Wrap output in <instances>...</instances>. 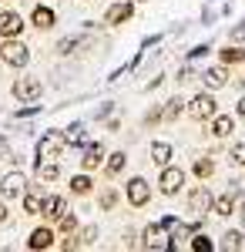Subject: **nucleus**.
Returning a JSON list of instances; mask_svg holds the SVG:
<instances>
[{
    "mask_svg": "<svg viewBox=\"0 0 245 252\" xmlns=\"http://www.w3.org/2000/svg\"><path fill=\"white\" fill-rule=\"evenodd\" d=\"M0 58H3V64H10V67H27V61H31V47L20 44L17 37H3Z\"/></svg>",
    "mask_w": 245,
    "mask_h": 252,
    "instance_id": "obj_1",
    "label": "nucleus"
},
{
    "mask_svg": "<svg viewBox=\"0 0 245 252\" xmlns=\"http://www.w3.org/2000/svg\"><path fill=\"white\" fill-rule=\"evenodd\" d=\"M182 185H185V172L182 168H175V165H161V175H158V189L161 195H178L182 192Z\"/></svg>",
    "mask_w": 245,
    "mask_h": 252,
    "instance_id": "obj_2",
    "label": "nucleus"
},
{
    "mask_svg": "<svg viewBox=\"0 0 245 252\" xmlns=\"http://www.w3.org/2000/svg\"><path fill=\"white\" fill-rule=\"evenodd\" d=\"M185 108H188V115L195 118V121H208V118H212L215 111H218L215 97L208 94V91H202V94H195V97L188 101V104H185Z\"/></svg>",
    "mask_w": 245,
    "mask_h": 252,
    "instance_id": "obj_3",
    "label": "nucleus"
},
{
    "mask_svg": "<svg viewBox=\"0 0 245 252\" xmlns=\"http://www.w3.org/2000/svg\"><path fill=\"white\" fill-rule=\"evenodd\" d=\"M145 249H171V235H168V225H161V222H151L148 229H145Z\"/></svg>",
    "mask_w": 245,
    "mask_h": 252,
    "instance_id": "obj_4",
    "label": "nucleus"
},
{
    "mask_svg": "<svg viewBox=\"0 0 245 252\" xmlns=\"http://www.w3.org/2000/svg\"><path fill=\"white\" fill-rule=\"evenodd\" d=\"M104 145L101 141H88V145H81V168L84 172H94V168H101L104 165Z\"/></svg>",
    "mask_w": 245,
    "mask_h": 252,
    "instance_id": "obj_5",
    "label": "nucleus"
},
{
    "mask_svg": "<svg viewBox=\"0 0 245 252\" xmlns=\"http://www.w3.org/2000/svg\"><path fill=\"white\" fill-rule=\"evenodd\" d=\"M67 148V141L61 131H47V135L37 141V158H61V152Z\"/></svg>",
    "mask_w": 245,
    "mask_h": 252,
    "instance_id": "obj_6",
    "label": "nucleus"
},
{
    "mask_svg": "<svg viewBox=\"0 0 245 252\" xmlns=\"http://www.w3.org/2000/svg\"><path fill=\"white\" fill-rule=\"evenodd\" d=\"M67 212H71V209H67V198H64V195H47V198H44V209H40V215H44L51 225H57V222H61Z\"/></svg>",
    "mask_w": 245,
    "mask_h": 252,
    "instance_id": "obj_7",
    "label": "nucleus"
},
{
    "mask_svg": "<svg viewBox=\"0 0 245 252\" xmlns=\"http://www.w3.org/2000/svg\"><path fill=\"white\" fill-rule=\"evenodd\" d=\"M40 91H44V84H40L37 78H17L14 81V97H17V101H27V104H31V101L40 97Z\"/></svg>",
    "mask_w": 245,
    "mask_h": 252,
    "instance_id": "obj_8",
    "label": "nucleus"
},
{
    "mask_svg": "<svg viewBox=\"0 0 245 252\" xmlns=\"http://www.w3.org/2000/svg\"><path fill=\"white\" fill-rule=\"evenodd\" d=\"M235 198H239V182H232V189L225 195H218V198H212V212L218 215V219H225V215L235 212Z\"/></svg>",
    "mask_w": 245,
    "mask_h": 252,
    "instance_id": "obj_9",
    "label": "nucleus"
},
{
    "mask_svg": "<svg viewBox=\"0 0 245 252\" xmlns=\"http://www.w3.org/2000/svg\"><path fill=\"white\" fill-rule=\"evenodd\" d=\"M0 192H3V198H17V195H24V192H27V175H24V172L3 175V182H0Z\"/></svg>",
    "mask_w": 245,
    "mask_h": 252,
    "instance_id": "obj_10",
    "label": "nucleus"
},
{
    "mask_svg": "<svg viewBox=\"0 0 245 252\" xmlns=\"http://www.w3.org/2000/svg\"><path fill=\"white\" fill-rule=\"evenodd\" d=\"M24 34V17L14 10H0V37H20Z\"/></svg>",
    "mask_w": 245,
    "mask_h": 252,
    "instance_id": "obj_11",
    "label": "nucleus"
},
{
    "mask_svg": "<svg viewBox=\"0 0 245 252\" xmlns=\"http://www.w3.org/2000/svg\"><path fill=\"white\" fill-rule=\"evenodd\" d=\"M128 202H131V205H148L151 202V185L141 178V175L128 182Z\"/></svg>",
    "mask_w": 245,
    "mask_h": 252,
    "instance_id": "obj_12",
    "label": "nucleus"
},
{
    "mask_svg": "<svg viewBox=\"0 0 245 252\" xmlns=\"http://www.w3.org/2000/svg\"><path fill=\"white\" fill-rule=\"evenodd\" d=\"M188 212H195V215H205V212H212V192L208 189H195V192L188 195Z\"/></svg>",
    "mask_w": 245,
    "mask_h": 252,
    "instance_id": "obj_13",
    "label": "nucleus"
},
{
    "mask_svg": "<svg viewBox=\"0 0 245 252\" xmlns=\"http://www.w3.org/2000/svg\"><path fill=\"white\" fill-rule=\"evenodd\" d=\"M54 229H51V225H40V229H34V232H31V239H27V249H51V246H54Z\"/></svg>",
    "mask_w": 245,
    "mask_h": 252,
    "instance_id": "obj_14",
    "label": "nucleus"
},
{
    "mask_svg": "<svg viewBox=\"0 0 245 252\" xmlns=\"http://www.w3.org/2000/svg\"><path fill=\"white\" fill-rule=\"evenodd\" d=\"M131 14H134V3H111L108 10H104V24H124V20H131Z\"/></svg>",
    "mask_w": 245,
    "mask_h": 252,
    "instance_id": "obj_15",
    "label": "nucleus"
},
{
    "mask_svg": "<svg viewBox=\"0 0 245 252\" xmlns=\"http://www.w3.org/2000/svg\"><path fill=\"white\" fill-rule=\"evenodd\" d=\"M208 135H212V138H228V135H232V118L215 111V115L208 118Z\"/></svg>",
    "mask_w": 245,
    "mask_h": 252,
    "instance_id": "obj_16",
    "label": "nucleus"
},
{
    "mask_svg": "<svg viewBox=\"0 0 245 252\" xmlns=\"http://www.w3.org/2000/svg\"><path fill=\"white\" fill-rule=\"evenodd\" d=\"M54 20H57V14L51 10V7H44V3L34 7V14H31V24H34L37 31H51V27H54Z\"/></svg>",
    "mask_w": 245,
    "mask_h": 252,
    "instance_id": "obj_17",
    "label": "nucleus"
},
{
    "mask_svg": "<svg viewBox=\"0 0 245 252\" xmlns=\"http://www.w3.org/2000/svg\"><path fill=\"white\" fill-rule=\"evenodd\" d=\"M37 178L40 182H57V178H61V161H57V158H40L37 161Z\"/></svg>",
    "mask_w": 245,
    "mask_h": 252,
    "instance_id": "obj_18",
    "label": "nucleus"
},
{
    "mask_svg": "<svg viewBox=\"0 0 245 252\" xmlns=\"http://www.w3.org/2000/svg\"><path fill=\"white\" fill-rule=\"evenodd\" d=\"M97 239V229L94 225H88V229H81V232H74L67 242H64V249H81V246H91Z\"/></svg>",
    "mask_w": 245,
    "mask_h": 252,
    "instance_id": "obj_19",
    "label": "nucleus"
},
{
    "mask_svg": "<svg viewBox=\"0 0 245 252\" xmlns=\"http://www.w3.org/2000/svg\"><path fill=\"white\" fill-rule=\"evenodd\" d=\"M20 198H24V212H27V215H40V209H44V198H47V195L34 189V192H24Z\"/></svg>",
    "mask_w": 245,
    "mask_h": 252,
    "instance_id": "obj_20",
    "label": "nucleus"
},
{
    "mask_svg": "<svg viewBox=\"0 0 245 252\" xmlns=\"http://www.w3.org/2000/svg\"><path fill=\"white\" fill-rule=\"evenodd\" d=\"M202 81H205V88H225L228 84V71L225 67H208L205 74H202Z\"/></svg>",
    "mask_w": 245,
    "mask_h": 252,
    "instance_id": "obj_21",
    "label": "nucleus"
},
{
    "mask_svg": "<svg viewBox=\"0 0 245 252\" xmlns=\"http://www.w3.org/2000/svg\"><path fill=\"white\" fill-rule=\"evenodd\" d=\"M124 165H128V155H124V152H114V155L104 161V175H108V178H114V175L124 172Z\"/></svg>",
    "mask_w": 245,
    "mask_h": 252,
    "instance_id": "obj_22",
    "label": "nucleus"
},
{
    "mask_svg": "<svg viewBox=\"0 0 245 252\" xmlns=\"http://www.w3.org/2000/svg\"><path fill=\"white\" fill-rule=\"evenodd\" d=\"M218 246H222V249H245V229H232V232H225Z\"/></svg>",
    "mask_w": 245,
    "mask_h": 252,
    "instance_id": "obj_23",
    "label": "nucleus"
},
{
    "mask_svg": "<svg viewBox=\"0 0 245 252\" xmlns=\"http://www.w3.org/2000/svg\"><path fill=\"white\" fill-rule=\"evenodd\" d=\"M151 161H154V165H168L171 161V145L168 141H154V145H151Z\"/></svg>",
    "mask_w": 245,
    "mask_h": 252,
    "instance_id": "obj_24",
    "label": "nucleus"
},
{
    "mask_svg": "<svg viewBox=\"0 0 245 252\" xmlns=\"http://www.w3.org/2000/svg\"><path fill=\"white\" fill-rule=\"evenodd\" d=\"M84 138H88V131H84V125H81V121H74V125L64 131V141H67V145H74V148L84 145Z\"/></svg>",
    "mask_w": 245,
    "mask_h": 252,
    "instance_id": "obj_25",
    "label": "nucleus"
},
{
    "mask_svg": "<svg viewBox=\"0 0 245 252\" xmlns=\"http://www.w3.org/2000/svg\"><path fill=\"white\" fill-rule=\"evenodd\" d=\"M91 189H94V182L88 175H74L71 178V195H91Z\"/></svg>",
    "mask_w": 245,
    "mask_h": 252,
    "instance_id": "obj_26",
    "label": "nucleus"
},
{
    "mask_svg": "<svg viewBox=\"0 0 245 252\" xmlns=\"http://www.w3.org/2000/svg\"><path fill=\"white\" fill-rule=\"evenodd\" d=\"M218 58H222V64H239V61H245V47L232 44V47H225V51H218Z\"/></svg>",
    "mask_w": 245,
    "mask_h": 252,
    "instance_id": "obj_27",
    "label": "nucleus"
},
{
    "mask_svg": "<svg viewBox=\"0 0 245 252\" xmlns=\"http://www.w3.org/2000/svg\"><path fill=\"white\" fill-rule=\"evenodd\" d=\"M182 108H185V101H182V97H171L168 104H161V118H165V121H171V118L182 115Z\"/></svg>",
    "mask_w": 245,
    "mask_h": 252,
    "instance_id": "obj_28",
    "label": "nucleus"
},
{
    "mask_svg": "<svg viewBox=\"0 0 245 252\" xmlns=\"http://www.w3.org/2000/svg\"><path fill=\"white\" fill-rule=\"evenodd\" d=\"M191 172L198 175V178H212V172H215V161H212V158H208V155H205V158H198Z\"/></svg>",
    "mask_w": 245,
    "mask_h": 252,
    "instance_id": "obj_29",
    "label": "nucleus"
},
{
    "mask_svg": "<svg viewBox=\"0 0 245 252\" xmlns=\"http://www.w3.org/2000/svg\"><path fill=\"white\" fill-rule=\"evenodd\" d=\"M188 249L191 252H215V242H212L208 235H195V239L188 242Z\"/></svg>",
    "mask_w": 245,
    "mask_h": 252,
    "instance_id": "obj_30",
    "label": "nucleus"
},
{
    "mask_svg": "<svg viewBox=\"0 0 245 252\" xmlns=\"http://www.w3.org/2000/svg\"><path fill=\"white\" fill-rule=\"evenodd\" d=\"M77 44H84V37H81V34H74V37H64L61 44H57V54H71Z\"/></svg>",
    "mask_w": 245,
    "mask_h": 252,
    "instance_id": "obj_31",
    "label": "nucleus"
},
{
    "mask_svg": "<svg viewBox=\"0 0 245 252\" xmlns=\"http://www.w3.org/2000/svg\"><path fill=\"white\" fill-rule=\"evenodd\" d=\"M77 229V219H74V212H67L61 222H57V232H74Z\"/></svg>",
    "mask_w": 245,
    "mask_h": 252,
    "instance_id": "obj_32",
    "label": "nucleus"
},
{
    "mask_svg": "<svg viewBox=\"0 0 245 252\" xmlns=\"http://www.w3.org/2000/svg\"><path fill=\"white\" fill-rule=\"evenodd\" d=\"M114 205H118V192L114 189H104L101 192V209H114Z\"/></svg>",
    "mask_w": 245,
    "mask_h": 252,
    "instance_id": "obj_33",
    "label": "nucleus"
},
{
    "mask_svg": "<svg viewBox=\"0 0 245 252\" xmlns=\"http://www.w3.org/2000/svg\"><path fill=\"white\" fill-rule=\"evenodd\" d=\"M232 161H235V165H245V141L232 145Z\"/></svg>",
    "mask_w": 245,
    "mask_h": 252,
    "instance_id": "obj_34",
    "label": "nucleus"
},
{
    "mask_svg": "<svg viewBox=\"0 0 245 252\" xmlns=\"http://www.w3.org/2000/svg\"><path fill=\"white\" fill-rule=\"evenodd\" d=\"M232 40H245V24H239V27H232Z\"/></svg>",
    "mask_w": 245,
    "mask_h": 252,
    "instance_id": "obj_35",
    "label": "nucleus"
},
{
    "mask_svg": "<svg viewBox=\"0 0 245 252\" xmlns=\"http://www.w3.org/2000/svg\"><path fill=\"white\" fill-rule=\"evenodd\" d=\"M0 158H10V145H7L3 138H0Z\"/></svg>",
    "mask_w": 245,
    "mask_h": 252,
    "instance_id": "obj_36",
    "label": "nucleus"
},
{
    "mask_svg": "<svg viewBox=\"0 0 245 252\" xmlns=\"http://www.w3.org/2000/svg\"><path fill=\"white\" fill-rule=\"evenodd\" d=\"M3 222H7V198L0 202V225H3Z\"/></svg>",
    "mask_w": 245,
    "mask_h": 252,
    "instance_id": "obj_37",
    "label": "nucleus"
},
{
    "mask_svg": "<svg viewBox=\"0 0 245 252\" xmlns=\"http://www.w3.org/2000/svg\"><path fill=\"white\" fill-rule=\"evenodd\" d=\"M235 111H239V118H245V94L239 97V104H235Z\"/></svg>",
    "mask_w": 245,
    "mask_h": 252,
    "instance_id": "obj_38",
    "label": "nucleus"
},
{
    "mask_svg": "<svg viewBox=\"0 0 245 252\" xmlns=\"http://www.w3.org/2000/svg\"><path fill=\"white\" fill-rule=\"evenodd\" d=\"M239 215H242V229H245V205H242V209H239Z\"/></svg>",
    "mask_w": 245,
    "mask_h": 252,
    "instance_id": "obj_39",
    "label": "nucleus"
},
{
    "mask_svg": "<svg viewBox=\"0 0 245 252\" xmlns=\"http://www.w3.org/2000/svg\"><path fill=\"white\" fill-rule=\"evenodd\" d=\"M0 3H3V0H0Z\"/></svg>",
    "mask_w": 245,
    "mask_h": 252,
    "instance_id": "obj_40",
    "label": "nucleus"
}]
</instances>
